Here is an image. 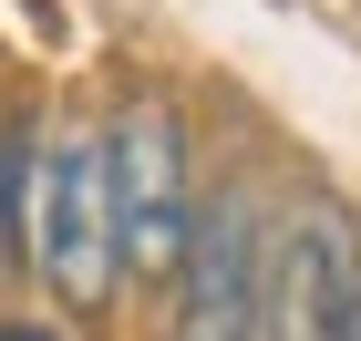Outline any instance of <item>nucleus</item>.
I'll list each match as a JSON object with an SVG mask.
<instances>
[{
    "label": "nucleus",
    "instance_id": "obj_7",
    "mask_svg": "<svg viewBox=\"0 0 361 341\" xmlns=\"http://www.w3.org/2000/svg\"><path fill=\"white\" fill-rule=\"evenodd\" d=\"M351 341H361V321H351Z\"/></svg>",
    "mask_w": 361,
    "mask_h": 341
},
{
    "label": "nucleus",
    "instance_id": "obj_3",
    "mask_svg": "<svg viewBox=\"0 0 361 341\" xmlns=\"http://www.w3.org/2000/svg\"><path fill=\"white\" fill-rule=\"evenodd\" d=\"M104 155H114V217H124V280H176L186 269V238H196L186 124L166 104H124Z\"/></svg>",
    "mask_w": 361,
    "mask_h": 341
},
{
    "label": "nucleus",
    "instance_id": "obj_5",
    "mask_svg": "<svg viewBox=\"0 0 361 341\" xmlns=\"http://www.w3.org/2000/svg\"><path fill=\"white\" fill-rule=\"evenodd\" d=\"M31 166H42V145L0 135V238H11V249H21V227H31Z\"/></svg>",
    "mask_w": 361,
    "mask_h": 341
},
{
    "label": "nucleus",
    "instance_id": "obj_2",
    "mask_svg": "<svg viewBox=\"0 0 361 341\" xmlns=\"http://www.w3.org/2000/svg\"><path fill=\"white\" fill-rule=\"evenodd\" d=\"M166 341H269V207H258V186L196 197Z\"/></svg>",
    "mask_w": 361,
    "mask_h": 341
},
{
    "label": "nucleus",
    "instance_id": "obj_1",
    "mask_svg": "<svg viewBox=\"0 0 361 341\" xmlns=\"http://www.w3.org/2000/svg\"><path fill=\"white\" fill-rule=\"evenodd\" d=\"M31 258H42V280L93 311L124 289V217H114V155L93 124H62L42 145V166H31Z\"/></svg>",
    "mask_w": 361,
    "mask_h": 341
},
{
    "label": "nucleus",
    "instance_id": "obj_4",
    "mask_svg": "<svg viewBox=\"0 0 361 341\" xmlns=\"http://www.w3.org/2000/svg\"><path fill=\"white\" fill-rule=\"evenodd\" d=\"M361 321V238L341 207H289L269 227V341H351Z\"/></svg>",
    "mask_w": 361,
    "mask_h": 341
},
{
    "label": "nucleus",
    "instance_id": "obj_6",
    "mask_svg": "<svg viewBox=\"0 0 361 341\" xmlns=\"http://www.w3.org/2000/svg\"><path fill=\"white\" fill-rule=\"evenodd\" d=\"M0 341H62V331H31V321H0Z\"/></svg>",
    "mask_w": 361,
    "mask_h": 341
}]
</instances>
